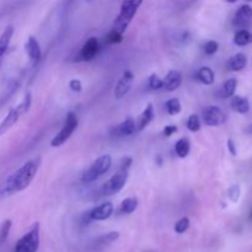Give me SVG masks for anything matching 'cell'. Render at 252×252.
Segmentation results:
<instances>
[{
  "label": "cell",
  "instance_id": "30bf717a",
  "mask_svg": "<svg viewBox=\"0 0 252 252\" xmlns=\"http://www.w3.org/2000/svg\"><path fill=\"white\" fill-rule=\"evenodd\" d=\"M113 213V204L111 202H106V203L100 204V206L95 207L94 209H91L90 212H88V221L90 220H106V219L110 218Z\"/></svg>",
  "mask_w": 252,
  "mask_h": 252
},
{
  "label": "cell",
  "instance_id": "5bb4252c",
  "mask_svg": "<svg viewBox=\"0 0 252 252\" xmlns=\"http://www.w3.org/2000/svg\"><path fill=\"white\" fill-rule=\"evenodd\" d=\"M162 81H164V88L162 89L171 93V91L177 90L180 88L182 83V75L180 71L170 70L167 75L165 76V79H162Z\"/></svg>",
  "mask_w": 252,
  "mask_h": 252
},
{
  "label": "cell",
  "instance_id": "52a82bcc",
  "mask_svg": "<svg viewBox=\"0 0 252 252\" xmlns=\"http://www.w3.org/2000/svg\"><path fill=\"white\" fill-rule=\"evenodd\" d=\"M128 180L127 171H120L117 174L113 175L110 180L105 182V184L101 185V187L98 189V193L101 196H113V194L118 193L120 191H122L123 187L126 186Z\"/></svg>",
  "mask_w": 252,
  "mask_h": 252
},
{
  "label": "cell",
  "instance_id": "4fadbf2b",
  "mask_svg": "<svg viewBox=\"0 0 252 252\" xmlns=\"http://www.w3.org/2000/svg\"><path fill=\"white\" fill-rule=\"evenodd\" d=\"M135 130L137 129H135L134 121L132 118H127L122 123L113 127V129L111 130V135H113V137H127V135L133 134Z\"/></svg>",
  "mask_w": 252,
  "mask_h": 252
},
{
  "label": "cell",
  "instance_id": "cb8c5ba5",
  "mask_svg": "<svg viewBox=\"0 0 252 252\" xmlns=\"http://www.w3.org/2000/svg\"><path fill=\"white\" fill-rule=\"evenodd\" d=\"M138 208V199L135 197H129L122 201L120 206L121 214H132Z\"/></svg>",
  "mask_w": 252,
  "mask_h": 252
},
{
  "label": "cell",
  "instance_id": "e575fe53",
  "mask_svg": "<svg viewBox=\"0 0 252 252\" xmlns=\"http://www.w3.org/2000/svg\"><path fill=\"white\" fill-rule=\"evenodd\" d=\"M176 132H177V127L174 125L166 126V127L164 128V130H162V133H164L165 137H171V135Z\"/></svg>",
  "mask_w": 252,
  "mask_h": 252
},
{
  "label": "cell",
  "instance_id": "8992f818",
  "mask_svg": "<svg viewBox=\"0 0 252 252\" xmlns=\"http://www.w3.org/2000/svg\"><path fill=\"white\" fill-rule=\"evenodd\" d=\"M78 116L74 112H69L66 115L65 121H64V125L62 127V129L57 133L56 137L52 139L51 145L53 148H59L69 139V138L73 135V133L75 132V129L78 128Z\"/></svg>",
  "mask_w": 252,
  "mask_h": 252
},
{
  "label": "cell",
  "instance_id": "9c48e42d",
  "mask_svg": "<svg viewBox=\"0 0 252 252\" xmlns=\"http://www.w3.org/2000/svg\"><path fill=\"white\" fill-rule=\"evenodd\" d=\"M133 80H134V74L130 70L123 71L122 76L118 80V83L116 84L115 88V97L117 100H121L122 97H125L128 93H129L130 88H132Z\"/></svg>",
  "mask_w": 252,
  "mask_h": 252
},
{
  "label": "cell",
  "instance_id": "2e32d148",
  "mask_svg": "<svg viewBox=\"0 0 252 252\" xmlns=\"http://www.w3.org/2000/svg\"><path fill=\"white\" fill-rule=\"evenodd\" d=\"M154 117H155L154 107H153L152 103H149V105L145 107V110L142 112V115L139 116V118H138L137 123H135V129L143 130L145 127H148V126L153 122Z\"/></svg>",
  "mask_w": 252,
  "mask_h": 252
},
{
  "label": "cell",
  "instance_id": "7c38bea8",
  "mask_svg": "<svg viewBox=\"0 0 252 252\" xmlns=\"http://www.w3.org/2000/svg\"><path fill=\"white\" fill-rule=\"evenodd\" d=\"M252 20V7L250 5L245 4L241 5L239 7V10L236 11L235 16H234L233 25L239 29H244V27L248 26Z\"/></svg>",
  "mask_w": 252,
  "mask_h": 252
},
{
  "label": "cell",
  "instance_id": "f1b7e54d",
  "mask_svg": "<svg viewBox=\"0 0 252 252\" xmlns=\"http://www.w3.org/2000/svg\"><path fill=\"white\" fill-rule=\"evenodd\" d=\"M11 225V220H5L4 223L1 224V226H0V244H2L7 239Z\"/></svg>",
  "mask_w": 252,
  "mask_h": 252
},
{
  "label": "cell",
  "instance_id": "d4e9b609",
  "mask_svg": "<svg viewBox=\"0 0 252 252\" xmlns=\"http://www.w3.org/2000/svg\"><path fill=\"white\" fill-rule=\"evenodd\" d=\"M165 108H166V112L169 113V115L175 116L177 115V113L181 112V102H180V100L177 97H172L166 101Z\"/></svg>",
  "mask_w": 252,
  "mask_h": 252
},
{
  "label": "cell",
  "instance_id": "4316f807",
  "mask_svg": "<svg viewBox=\"0 0 252 252\" xmlns=\"http://www.w3.org/2000/svg\"><path fill=\"white\" fill-rule=\"evenodd\" d=\"M148 85H149L150 90H160V89L164 88V81L157 74H152L148 79Z\"/></svg>",
  "mask_w": 252,
  "mask_h": 252
},
{
  "label": "cell",
  "instance_id": "3957f363",
  "mask_svg": "<svg viewBox=\"0 0 252 252\" xmlns=\"http://www.w3.org/2000/svg\"><path fill=\"white\" fill-rule=\"evenodd\" d=\"M31 102H32V96L31 94L27 93L26 95H25L24 100H22L16 107L11 108V110L9 111V113L5 116L4 120L0 122V135H4L7 130L11 129V128L16 125L17 121L20 120L21 115L29 112L30 107H31Z\"/></svg>",
  "mask_w": 252,
  "mask_h": 252
},
{
  "label": "cell",
  "instance_id": "d6986e66",
  "mask_svg": "<svg viewBox=\"0 0 252 252\" xmlns=\"http://www.w3.org/2000/svg\"><path fill=\"white\" fill-rule=\"evenodd\" d=\"M231 108H233L235 112L241 113H248L250 111V102L246 97H241V96H234L233 100H231Z\"/></svg>",
  "mask_w": 252,
  "mask_h": 252
},
{
  "label": "cell",
  "instance_id": "277c9868",
  "mask_svg": "<svg viewBox=\"0 0 252 252\" xmlns=\"http://www.w3.org/2000/svg\"><path fill=\"white\" fill-rule=\"evenodd\" d=\"M111 165H112V158L110 155H102V157L97 158L81 176L83 184H91V182L96 181L98 177L108 172Z\"/></svg>",
  "mask_w": 252,
  "mask_h": 252
},
{
  "label": "cell",
  "instance_id": "1f68e13d",
  "mask_svg": "<svg viewBox=\"0 0 252 252\" xmlns=\"http://www.w3.org/2000/svg\"><path fill=\"white\" fill-rule=\"evenodd\" d=\"M123 37L122 34L118 33V32L116 31H111L110 34L107 36V38H106V42H107L108 44H116V43H120V42H122Z\"/></svg>",
  "mask_w": 252,
  "mask_h": 252
},
{
  "label": "cell",
  "instance_id": "f546056e",
  "mask_svg": "<svg viewBox=\"0 0 252 252\" xmlns=\"http://www.w3.org/2000/svg\"><path fill=\"white\" fill-rule=\"evenodd\" d=\"M219 49V44L217 41H208L207 43H204L203 46V51L207 56H213L218 52Z\"/></svg>",
  "mask_w": 252,
  "mask_h": 252
},
{
  "label": "cell",
  "instance_id": "ac0fdd59",
  "mask_svg": "<svg viewBox=\"0 0 252 252\" xmlns=\"http://www.w3.org/2000/svg\"><path fill=\"white\" fill-rule=\"evenodd\" d=\"M196 79L204 85H212L214 83V71L209 66H202L197 70Z\"/></svg>",
  "mask_w": 252,
  "mask_h": 252
},
{
  "label": "cell",
  "instance_id": "f35d334b",
  "mask_svg": "<svg viewBox=\"0 0 252 252\" xmlns=\"http://www.w3.org/2000/svg\"><path fill=\"white\" fill-rule=\"evenodd\" d=\"M225 1L230 2V4H234V2H236V1H238V0H225Z\"/></svg>",
  "mask_w": 252,
  "mask_h": 252
},
{
  "label": "cell",
  "instance_id": "836d02e7",
  "mask_svg": "<svg viewBox=\"0 0 252 252\" xmlns=\"http://www.w3.org/2000/svg\"><path fill=\"white\" fill-rule=\"evenodd\" d=\"M69 86H70L71 90L75 91V93H80V91L83 90V84H81V81L79 80V79H71V80L69 81Z\"/></svg>",
  "mask_w": 252,
  "mask_h": 252
},
{
  "label": "cell",
  "instance_id": "ffe728a7",
  "mask_svg": "<svg viewBox=\"0 0 252 252\" xmlns=\"http://www.w3.org/2000/svg\"><path fill=\"white\" fill-rule=\"evenodd\" d=\"M12 34H14V27L7 26L1 33V36H0V59L4 56L5 52L7 51V48H9Z\"/></svg>",
  "mask_w": 252,
  "mask_h": 252
},
{
  "label": "cell",
  "instance_id": "83f0119b",
  "mask_svg": "<svg viewBox=\"0 0 252 252\" xmlns=\"http://www.w3.org/2000/svg\"><path fill=\"white\" fill-rule=\"evenodd\" d=\"M120 238V234L117 231H112V233H108L106 235L101 236V238L97 239V243L101 244V245H107V244H112L113 241H116Z\"/></svg>",
  "mask_w": 252,
  "mask_h": 252
},
{
  "label": "cell",
  "instance_id": "d6a6232c",
  "mask_svg": "<svg viewBox=\"0 0 252 252\" xmlns=\"http://www.w3.org/2000/svg\"><path fill=\"white\" fill-rule=\"evenodd\" d=\"M229 197L233 202H238V199L240 198V186L239 185H234L229 189Z\"/></svg>",
  "mask_w": 252,
  "mask_h": 252
},
{
  "label": "cell",
  "instance_id": "74e56055",
  "mask_svg": "<svg viewBox=\"0 0 252 252\" xmlns=\"http://www.w3.org/2000/svg\"><path fill=\"white\" fill-rule=\"evenodd\" d=\"M245 132H246V133H249V134H252V123H251L250 126H249L248 128H246Z\"/></svg>",
  "mask_w": 252,
  "mask_h": 252
},
{
  "label": "cell",
  "instance_id": "603a6c76",
  "mask_svg": "<svg viewBox=\"0 0 252 252\" xmlns=\"http://www.w3.org/2000/svg\"><path fill=\"white\" fill-rule=\"evenodd\" d=\"M234 43L236 46H246V44L252 43V33L250 31H248L246 29H240L235 33V37H234Z\"/></svg>",
  "mask_w": 252,
  "mask_h": 252
},
{
  "label": "cell",
  "instance_id": "ba28073f",
  "mask_svg": "<svg viewBox=\"0 0 252 252\" xmlns=\"http://www.w3.org/2000/svg\"><path fill=\"white\" fill-rule=\"evenodd\" d=\"M202 121L206 126L217 127L226 122V115L221 108L217 106H208L202 111Z\"/></svg>",
  "mask_w": 252,
  "mask_h": 252
},
{
  "label": "cell",
  "instance_id": "ab89813d",
  "mask_svg": "<svg viewBox=\"0 0 252 252\" xmlns=\"http://www.w3.org/2000/svg\"><path fill=\"white\" fill-rule=\"evenodd\" d=\"M249 219H250V220L252 221V211L250 212V216H249Z\"/></svg>",
  "mask_w": 252,
  "mask_h": 252
},
{
  "label": "cell",
  "instance_id": "7402d4cb",
  "mask_svg": "<svg viewBox=\"0 0 252 252\" xmlns=\"http://www.w3.org/2000/svg\"><path fill=\"white\" fill-rule=\"evenodd\" d=\"M189 152H191V143L187 138H181V139L177 140L176 144H175V153H176L177 157L184 159L189 154Z\"/></svg>",
  "mask_w": 252,
  "mask_h": 252
},
{
  "label": "cell",
  "instance_id": "4dcf8cb0",
  "mask_svg": "<svg viewBox=\"0 0 252 252\" xmlns=\"http://www.w3.org/2000/svg\"><path fill=\"white\" fill-rule=\"evenodd\" d=\"M189 228V218H181L176 224H175V231L177 234H184Z\"/></svg>",
  "mask_w": 252,
  "mask_h": 252
},
{
  "label": "cell",
  "instance_id": "d590c367",
  "mask_svg": "<svg viewBox=\"0 0 252 252\" xmlns=\"http://www.w3.org/2000/svg\"><path fill=\"white\" fill-rule=\"evenodd\" d=\"M130 164H132V159L130 158H125V159H122V162H121V169L122 171H127L128 169H129Z\"/></svg>",
  "mask_w": 252,
  "mask_h": 252
},
{
  "label": "cell",
  "instance_id": "9a60e30c",
  "mask_svg": "<svg viewBox=\"0 0 252 252\" xmlns=\"http://www.w3.org/2000/svg\"><path fill=\"white\" fill-rule=\"evenodd\" d=\"M25 49H26V53L29 56V58L31 59L33 63H37L39 61L42 56L41 47H39L38 41L34 38L33 36H30L29 39H27L26 44H25Z\"/></svg>",
  "mask_w": 252,
  "mask_h": 252
},
{
  "label": "cell",
  "instance_id": "484cf974",
  "mask_svg": "<svg viewBox=\"0 0 252 252\" xmlns=\"http://www.w3.org/2000/svg\"><path fill=\"white\" fill-rule=\"evenodd\" d=\"M201 120L197 115H191L187 120V128H189V132H198L201 129Z\"/></svg>",
  "mask_w": 252,
  "mask_h": 252
},
{
  "label": "cell",
  "instance_id": "44dd1931",
  "mask_svg": "<svg viewBox=\"0 0 252 252\" xmlns=\"http://www.w3.org/2000/svg\"><path fill=\"white\" fill-rule=\"evenodd\" d=\"M236 86H238V80H236V79H228V80L224 83V85L221 86L220 91H219V97L228 98L234 96V94H235L236 91Z\"/></svg>",
  "mask_w": 252,
  "mask_h": 252
},
{
  "label": "cell",
  "instance_id": "8fae6325",
  "mask_svg": "<svg viewBox=\"0 0 252 252\" xmlns=\"http://www.w3.org/2000/svg\"><path fill=\"white\" fill-rule=\"evenodd\" d=\"M98 49H100V46H98L97 38H96V37H90V38L84 43V46L81 47L79 57H80L81 61H93V59L97 56Z\"/></svg>",
  "mask_w": 252,
  "mask_h": 252
},
{
  "label": "cell",
  "instance_id": "5b68a950",
  "mask_svg": "<svg viewBox=\"0 0 252 252\" xmlns=\"http://www.w3.org/2000/svg\"><path fill=\"white\" fill-rule=\"evenodd\" d=\"M39 248V223H34L15 245L14 252H37Z\"/></svg>",
  "mask_w": 252,
  "mask_h": 252
},
{
  "label": "cell",
  "instance_id": "8d00e7d4",
  "mask_svg": "<svg viewBox=\"0 0 252 252\" xmlns=\"http://www.w3.org/2000/svg\"><path fill=\"white\" fill-rule=\"evenodd\" d=\"M226 144H228L229 153H230L233 157H235V155H236V147H235V143H234V140L233 139H228V143H226Z\"/></svg>",
  "mask_w": 252,
  "mask_h": 252
},
{
  "label": "cell",
  "instance_id": "6da1fadb",
  "mask_svg": "<svg viewBox=\"0 0 252 252\" xmlns=\"http://www.w3.org/2000/svg\"><path fill=\"white\" fill-rule=\"evenodd\" d=\"M39 166H41V158L39 157L25 162L14 174L7 176L4 182L0 184V196H10V194L26 189L33 181Z\"/></svg>",
  "mask_w": 252,
  "mask_h": 252
},
{
  "label": "cell",
  "instance_id": "e0dca14e",
  "mask_svg": "<svg viewBox=\"0 0 252 252\" xmlns=\"http://www.w3.org/2000/svg\"><path fill=\"white\" fill-rule=\"evenodd\" d=\"M248 64V58L244 53H238L228 61V69L231 71H240Z\"/></svg>",
  "mask_w": 252,
  "mask_h": 252
},
{
  "label": "cell",
  "instance_id": "7a4b0ae2",
  "mask_svg": "<svg viewBox=\"0 0 252 252\" xmlns=\"http://www.w3.org/2000/svg\"><path fill=\"white\" fill-rule=\"evenodd\" d=\"M143 1L144 0H123L122 4H121L120 14L116 17L115 21H113V31L118 32L121 34L125 33Z\"/></svg>",
  "mask_w": 252,
  "mask_h": 252
},
{
  "label": "cell",
  "instance_id": "60d3db41",
  "mask_svg": "<svg viewBox=\"0 0 252 252\" xmlns=\"http://www.w3.org/2000/svg\"><path fill=\"white\" fill-rule=\"evenodd\" d=\"M248 1H252V0H248Z\"/></svg>",
  "mask_w": 252,
  "mask_h": 252
}]
</instances>
